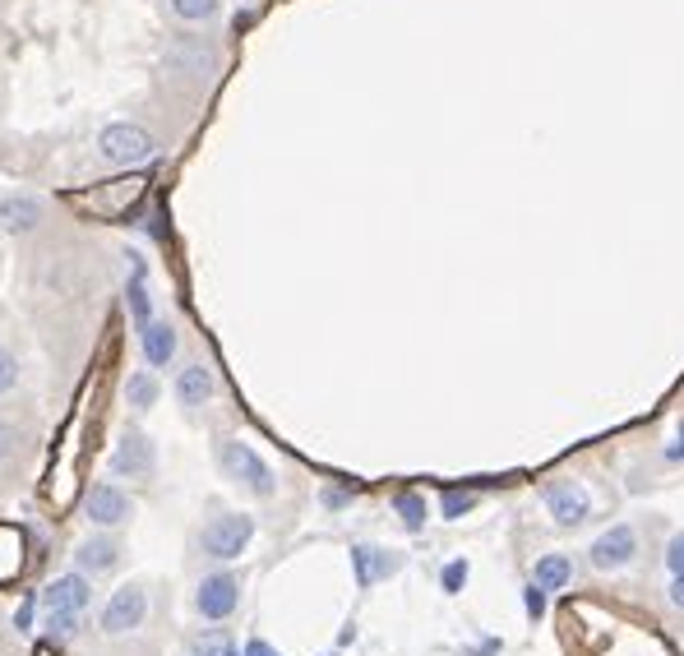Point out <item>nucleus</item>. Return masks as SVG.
<instances>
[{
    "label": "nucleus",
    "instance_id": "f257e3e1",
    "mask_svg": "<svg viewBox=\"0 0 684 656\" xmlns=\"http://www.w3.org/2000/svg\"><path fill=\"white\" fill-rule=\"evenodd\" d=\"M153 153H158V139L135 120H111L98 130V158L107 167H144L153 163Z\"/></svg>",
    "mask_w": 684,
    "mask_h": 656
},
{
    "label": "nucleus",
    "instance_id": "20e7f679",
    "mask_svg": "<svg viewBox=\"0 0 684 656\" xmlns=\"http://www.w3.org/2000/svg\"><path fill=\"white\" fill-rule=\"evenodd\" d=\"M255 541V518L251 513H217L204 532H199V546L208 559H241Z\"/></svg>",
    "mask_w": 684,
    "mask_h": 656
},
{
    "label": "nucleus",
    "instance_id": "bb28decb",
    "mask_svg": "<svg viewBox=\"0 0 684 656\" xmlns=\"http://www.w3.org/2000/svg\"><path fill=\"white\" fill-rule=\"evenodd\" d=\"M666 569H671L675 578H684V532H675L671 546H666Z\"/></svg>",
    "mask_w": 684,
    "mask_h": 656
},
{
    "label": "nucleus",
    "instance_id": "aec40b11",
    "mask_svg": "<svg viewBox=\"0 0 684 656\" xmlns=\"http://www.w3.org/2000/svg\"><path fill=\"white\" fill-rule=\"evenodd\" d=\"M393 509H398V518H402V527H408V532H421L426 527V495H417V490H402L398 499H393Z\"/></svg>",
    "mask_w": 684,
    "mask_h": 656
},
{
    "label": "nucleus",
    "instance_id": "2eb2a0df",
    "mask_svg": "<svg viewBox=\"0 0 684 656\" xmlns=\"http://www.w3.org/2000/svg\"><path fill=\"white\" fill-rule=\"evenodd\" d=\"M217 393V380H213V370L208 365H180L176 374V398H180V408H204V402H213Z\"/></svg>",
    "mask_w": 684,
    "mask_h": 656
},
{
    "label": "nucleus",
    "instance_id": "39448f33",
    "mask_svg": "<svg viewBox=\"0 0 684 656\" xmlns=\"http://www.w3.org/2000/svg\"><path fill=\"white\" fill-rule=\"evenodd\" d=\"M153 467H158V449H153V440L144 430H126L111 449V477L120 481H148Z\"/></svg>",
    "mask_w": 684,
    "mask_h": 656
},
{
    "label": "nucleus",
    "instance_id": "9b49d317",
    "mask_svg": "<svg viewBox=\"0 0 684 656\" xmlns=\"http://www.w3.org/2000/svg\"><path fill=\"white\" fill-rule=\"evenodd\" d=\"M546 509L559 527H578V522H587V513H593V495L574 481H555V486H546Z\"/></svg>",
    "mask_w": 684,
    "mask_h": 656
},
{
    "label": "nucleus",
    "instance_id": "6ab92c4d",
    "mask_svg": "<svg viewBox=\"0 0 684 656\" xmlns=\"http://www.w3.org/2000/svg\"><path fill=\"white\" fill-rule=\"evenodd\" d=\"M569 578H574V565L565 555H541L537 559V574H532V582L541 587V591H565L569 587Z\"/></svg>",
    "mask_w": 684,
    "mask_h": 656
},
{
    "label": "nucleus",
    "instance_id": "2f4dec72",
    "mask_svg": "<svg viewBox=\"0 0 684 656\" xmlns=\"http://www.w3.org/2000/svg\"><path fill=\"white\" fill-rule=\"evenodd\" d=\"M671 601H675V606H684V578H675V582H671Z\"/></svg>",
    "mask_w": 684,
    "mask_h": 656
},
{
    "label": "nucleus",
    "instance_id": "f03ea898",
    "mask_svg": "<svg viewBox=\"0 0 684 656\" xmlns=\"http://www.w3.org/2000/svg\"><path fill=\"white\" fill-rule=\"evenodd\" d=\"M217 467H223V477H232L236 486H245L251 495L268 499L277 490V477H273V467L251 449V444H241V440H227L223 449H217Z\"/></svg>",
    "mask_w": 684,
    "mask_h": 656
},
{
    "label": "nucleus",
    "instance_id": "cd10ccee",
    "mask_svg": "<svg viewBox=\"0 0 684 656\" xmlns=\"http://www.w3.org/2000/svg\"><path fill=\"white\" fill-rule=\"evenodd\" d=\"M522 606H527V615H532V619H541V615H546V591L532 582V587L522 591Z\"/></svg>",
    "mask_w": 684,
    "mask_h": 656
},
{
    "label": "nucleus",
    "instance_id": "393cba45",
    "mask_svg": "<svg viewBox=\"0 0 684 656\" xmlns=\"http://www.w3.org/2000/svg\"><path fill=\"white\" fill-rule=\"evenodd\" d=\"M462 582H468V559H449L444 574H440V587L449 591V597H458Z\"/></svg>",
    "mask_w": 684,
    "mask_h": 656
},
{
    "label": "nucleus",
    "instance_id": "4be33fe9",
    "mask_svg": "<svg viewBox=\"0 0 684 656\" xmlns=\"http://www.w3.org/2000/svg\"><path fill=\"white\" fill-rule=\"evenodd\" d=\"M167 6L180 23H208L217 10H223V0H167Z\"/></svg>",
    "mask_w": 684,
    "mask_h": 656
},
{
    "label": "nucleus",
    "instance_id": "c756f323",
    "mask_svg": "<svg viewBox=\"0 0 684 656\" xmlns=\"http://www.w3.org/2000/svg\"><path fill=\"white\" fill-rule=\"evenodd\" d=\"M348 499H352V490H324V509H342V505H348Z\"/></svg>",
    "mask_w": 684,
    "mask_h": 656
},
{
    "label": "nucleus",
    "instance_id": "9d476101",
    "mask_svg": "<svg viewBox=\"0 0 684 656\" xmlns=\"http://www.w3.org/2000/svg\"><path fill=\"white\" fill-rule=\"evenodd\" d=\"M634 559H638V532H634L629 522L606 527V532L593 541V565H597L602 574L625 569V565H634Z\"/></svg>",
    "mask_w": 684,
    "mask_h": 656
},
{
    "label": "nucleus",
    "instance_id": "ddd939ff",
    "mask_svg": "<svg viewBox=\"0 0 684 656\" xmlns=\"http://www.w3.org/2000/svg\"><path fill=\"white\" fill-rule=\"evenodd\" d=\"M75 565H79L88 578H92V574H111V569L120 565V546H116V537H111V532H98V537L79 541Z\"/></svg>",
    "mask_w": 684,
    "mask_h": 656
},
{
    "label": "nucleus",
    "instance_id": "7ed1b4c3",
    "mask_svg": "<svg viewBox=\"0 0 684 656\" xmlns=\"http://www.w3.org/2000/svg\"><path fill=\"white\" fill-rule=\"evenodd\" d=\"M144 619H148V587L126 582V587H116L107 597V606L98 610V629L107 638H126V634L144 629Z\"/></svg>",
    "mask_w": 684,
    "mask_h": 656
},
{
    "label": "nucleus",
    "instance_id": "f8f14e48",
    "mask_svg": "<svg viewBox=\"0 0 684 656\" xmlns=\"http://www.w3.org/2000/svg\"><path fill=\"white\" fill-rule=\"evenodd\" d=\"M38 223H42V204L33 195H6L0 199V232L6 236L38 232Z\"/></svg>",
    "mask_w": 684,
    "mask_h": 656
},
{
    "label": "nucleus",
    "instance_id": "dca6fc26",
    "mask_svg": "<svg viewBox=\"0 0 684 656\" xmlns=\"http://www.w3.org/2000/svg\"><path fill=\"white\" fill-rule=\"evenodd\" d=\"M139 347H144L148 370L172 365V356H176V329H172L167 320H153L148 329H139Z\"/></svg>",
    "mask_w": 684,
    "mask_h": 656
},
{
    "label": "nucleus",
    "instance_id": "c85d7f7f",
    "mask_svg": "<svg viewBox=\"0 0 684 656\" xmlns=\"http://www.w3.org/2000/svg\"><path fill=\"white\" fill-rule=\"evenodd\" d=\"M241 656H283V652H277L273 643H264V638H251V643H245V652Z\"/></svg>",
    "mask_w": 684,
    "mask_h": 656
},
{
    "label": "nucleus",
    "instance_id": "f3484780",
    "mask_svg": "<svg viewBox=\"0 0 684 656\" xmlns=\"http://www.w3.org/2000/svg\"><path fill=\"white\" fill-rule=\"evenodd\" d=\"M130 255V283H126V305H130V320L135 329H148L153 324V301H148V273H144V260L135 255V249H126Z\"/></svg>",
    "mask_w": 684,
    "mask_h": 656
},
{
    "label": "nucleus",
    "instance_id": "423d86ee",
    "mask_svg": "<svg viewBox=\"0 0 684 656\" xmlns=\"http://www.w3.org/2000/svg\"><path fill=\"white\" fill-rule=\"evenodd\" d=\"M167 70L185 75V79H213L217 75V47L204 42L199 33H180L176 42H167Z\"/></svg>",
    "mask_w": 684,
    "mask_h": 656
},
{
    "label": "nucleus",
    "instance_id": "5701e85b",
    "mask_svg": "<svg viewBox=\"0 0 684 656\" xmlns=\"http://www.w3.org/2000/svg\"><path fill=\"white\" fill-rule=\"evenodd\" d=\"M477 509V490H444L440 499V513L444 518H462V513H472Z\"/></svg>",
    "mask_w": 684,
    "mask_h": 656
},
{
    "label": "nucleus",
    "instance_id": "6e6552de",
    "mask_svg": "<svg viewBox=\"0 0 684 656\" xmlns=\"http://www.w3.org/2000/svg\"><path fill=\"white\" fill-rule=\"evenodd\" d=\"M92 601V582L84 569H70V574H60L42 587V610L47 615H84Z\"/></svg>",
    "mask_w": 684,
    "mask_h": 656
},
{
    "label": "nucleus",
    "instance_id": "0eeeda50",
    "mask_svg": "<svg viewBox=\"0 0 684 656\" xmlns=\"http://www.w3.org/2000/svg\"><path fill=\"white\" fill-rule=\"evenodd\" d=\"M130 513H135L130 495L120 490L116 481H98L84 495V518L92 527H102V532H111V527H120V522H130Z\"/></svg>",
    "mask_w": 684,
    "mask_h": 656
},
{
    "label": "nucleus",
    "instance_id": "a878e982",
    "mask_svg": "<svg viewBox=\"0 0 684 656\" xmlns=\"http://www.w3.org/2000/svg\"><path fill=\"white\" fill-rule=\"evenodd\" d=\"M14 384H19V356L10 347H0V398L14 393Z\"/></svg>",
    "mask_w": 684,
    "mask_h": 656
},
{
    "label": "nucleus",
    "instance_id": "412c9836",
    "mask_svg": "<svg viewBox=\"0 0 684 656\" xmlns=\"http://www.w3.org/2000/svg\"><path fill=\"white\" fill-rule=\"evenodd\" d=\"M190 656H241V652H236V643L227 638V629H204V634H195Z\"/></svg>",
    "mask_w": 684,
    "mask_h": 656
},
{
    "label": "nucleus",
    "instance_id": "1a4fd4ad",
    "mask_svg": "<svg viewBox=\"0 0 684 656\" xmlns=\"http://www.w3.org/2000/svg\"><path fill=\"white\" fill-rule=\"evenodd\" d=\"M241 606V582L232 574H208L199 587H195V610L208 619V624H223L232 619Z\"/></svg>",
    "mask_w": 684,
    "mask_h": 656
},
{
    "label": "nucleus",
    "instance_id": "7c9ffc66",
    "mask_svg": "<svg viewBox=\"0 0 684 656\" xmlns=\"http://www.w3.org/2000/svg\"><path fill=\"white\" fill-rule=\"evenodd\" d=\"M666 458H671V462H684V421H680V430H675V444L666 449Z\"/></svg>",
    "mask_w": 684,
    "mask_h": 656
},
{
    "label": "nucleus",
    "instance_id": "b1692460",
    "mask_svg": "<svg viewBox=\"0 0 684 656\" xmlns=\"http://www.w3.org/2000/svg\"><path fill=\"white\" fill-rule=\"evenodd\" d=\"M19 449H23V434L10 421H0V467H10L19 458Z\"/></svg>",
    "mask_w": 684,
    "mask_h": 656
},
{
    "label": "nucleus",
    "instance_id": "4468645a",
    "mask_svg": "<svg viewBox=\"0 0 684 656\" xmlns=\"http://www.w3.org/2000/svg\"><path fill=\"white\" fill-rule=\"evenodd\" d=\"M352 565H356V582L361 587H375L380 578L402 569V555H389L380 546H352Z\"/></svg>",
    "mask_w": 684,
    "mask_h": 656
},
{
    "label": "nucleus",
    "instance_id": "a211bd4d",
    "mask_svg": "<svg viewBox=\"0 0 684 656\" xmlns=\"http://www.w3.org/2000/svg\"><path fill=\"white\" fill-rule=\"evenodd\" d=\"M158 398H163V384H158V374L153 370H139L126 380V402L135 412H148V408H158Z\"/></svg>",
    "mask_w": 684,
    "mask_h": 656
}]
</instances>
